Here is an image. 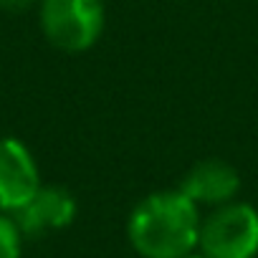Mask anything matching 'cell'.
<instances>
[{
	"label": "cell",
	"instance_id": "9c48e42d",
	"mask_svg": "<svg viewBox=\"0 0 258 258\" xmlns=\"http://www.w3.org/2000/svg\"><path fill=\"white\" fill-rule=\"evenodd\" d=\"M182 258H205V255H203V253H195V250H190V253H185Z\"/></svg>",
	"mask_w": 258,
	"mask_h": 258
},
{
	"label": "cell",
	"instance_id": "ba28073f",
	"mask_svg": "<svg viewBox=\"0 0 258 258\" xmlns=\"http://www.w3.org/2000/svg\"><path fill=\"white\" fill-rule=\"evenodd\" d=\"M28 6H33V0H0L3 11H26Z\"/></svg>",
	"mask_w": 258,
	"mask_h": 258
},
{
	"label": "cell",
	"instance_id": "7a4b0ae2",
	"mask_svg": "<svg viewBox=\"0 0 258 258\" xmlns=\"http://www.w3.org/2000/svg\"><path fill=\"white\" fill-rule=\"evenodd\" d=\"M198 245L205 258H255L258 210L245 203L220 205L205 223H200Z\"/></svg>",
	"mask_w": 258,
	"mask_h": 258
},
{
	"label": "cell",
	"instance_id": "277c9868",
	"mask_svg": "<svg viewBox=\"0 0 258 258\" xmlns=\"http://www.w3.org/2000/svg\"><path fill=\"white\" fill-rule=\"evenodd\" d=\"M41 190L38 167L28 147L16 137L0 140V210L16 213Z\"/></svg>",
	"mask_w": 258,
	"mask_h": 258
},
{
	"label": "cell",
	"instance_id": "8992f818",
	"mask_svg": "<svg viewBox=\"0 0 258 258\" xmlns=\"http://www.w3.org/2000/svg\"><path fill=\"white\" fill-rule=\"evenodd\" d=\"M240 187L238 172L220 160H205L195 165L180 185V192L187 195L195 205L208 203V205H225L233 200V195Z\"/></svg>",
	"mask_w": 258,
	"mask_h": 258
},
{
	"label": "cell",
	"instance_id": "5b68a950",
	"mask_svg": "<svg viewBox=\"0 0 258 258\" xmlns=\"http://www.w3.org/2000/svg\"><path fill=\"white\" fill-rule=\"evenodd\" d=\"M76 218V200L63 187H41L21 210H16V223L23 235H43L48 230H61Z\"/></svg>",
	"mask_w": 258,
	"mask_h": 258
},
{
	"label": "cell",
	"instance_id": "6da1fadb",
	"mask_svg": "<svg viewBox=\"0 0 258 258\" xmlns=\"http://www.w3.org/2000/svg\"><path fill=\"white\" fill-rule=\"evenodd\" d=\"M126 233L142 258H182L200 238L198 205L180 190L155 192L132 210Z\"/></svg>",
	"mask_w": 258,
	"mask_h": 258
},
{
	"label": "cell",
	"instance_id": "3957f363",
	"mask_svg": "<svg viewBox=\"0 0 258 258\" xmlns=\"http://www.w3.org/2000/svg\"><path fill=\"white\" fill-rule=\"evenodd\" d=\"M41 26L46 38L63 51L91 48L104 28L101 0H43Z\"/></svg>",
	"mask_w": 258,
	"mask_h": 258
},
{
	"label": "cell",
	"instance_id": "52a82bcc",
	"mask_svg": "<svg viewBox=\"0 0 258 258\" xmlns=\"http://www.w3.org/2000/svg\"><path fill=\"white\" fill-rule=\"evenodd\" d=\"M23 233L18 223L8 215H0V258H21Z\"/></svg>",
	"mask_w": 258,
	"mask_h": 258
}]
</instances>
